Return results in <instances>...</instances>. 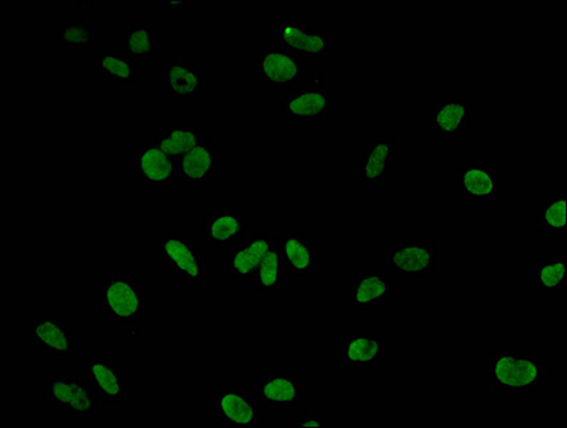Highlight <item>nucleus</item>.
I'll list each match as a JSON object with an SVG mask.
<instances>
[{
	"label": "nucleus",
	"instance_id": "obj_1",
	"mask_svg": "<svg viewBox=\"0 0 567 428\" xmlns=\"http://www.w3.org/2000/svg\"><path fill=\"white\" fill-rule=\"evenodd\" d=\"M100 310L114 323H137L148 310L141 278L133 273H105L100 285Z\"/></svg>",
	"mask_w": 567,
	"mask_h": 428
},
{
	"label": "nucleus",
	"instance_id": "obj_2",
	"mask_svg": "<svg viewBox=\"0 0 567 428\" xmlns=\"http://www.w3.org/2000/svg\"><path fill=\"white\" fill-rule=\"evenodd\" d=\"M257 80L264 90L294 91L310 80L309 67L300 56L276 43L257 53Z\"/></svg>",
	"mask_w": 567,
	"mask_h": 428
},
{
	"label": "nucleus",
	"instance_id": "obj_3",
	"mask_svg": "<svg viewBox=\"0 0 567 428\" xmlns=\"http://www.w3.org/2000/svg\"><path fill=\"white\" fill-rule=\"evenodd\" d=\"M547 376V365L541 358L512 351L490 354V386L499 389H533Z\"/></svg>",
	"mask_w": 567,
	"mask_h": 428
},
{
	"label": "nucleus",
	"instance_id": "obj_4",
	"mask_svg": "<svg viewBox=\"0 0 567 428\" xmlns=\"http://www.w3.org/2000/svg\"><path fill=\"white\" fill-rule=\"evenodd\" d=\"M162 263L185 286L203 287L207 283V262L199 244L182 234L168 235L158 248Z\"/></svg>",
	"mask_w": 567,
	"mask_h": 428
},
{
	"label": "nucleus",
	"instance_id": "obj_5",
	"mask_svg": "<svg viewBox=\"0 0 567 428\" xmlns=\"http://www.w3.org/2000/svg\"><path fill=\"white\" fill-rule=\"evenodd\" d=\"M43 400L52 404L56 410L69 413V415L84 417L98 415L99 396L86 377H46Z\"/></svg>",
	"mask_w": 567,
	"mask_h": 428
},
{
	"label": "nucleus",
	"instance_id": "obj_6",
	"mask_svg": "<svg viewBox=\"0 0 567 428\" xmlns=\"http://www.w3.org/2000/svg\"><path fill=\"white\" fill-rule=\"evenodd\" d=\"M456 190L466 204L483 208L503 190L502 173L489 161H472L455 173Z\"/></svg>",
	"mask_w": 567,
	"mask_h": 428
},
{
	"label": "nucleus",
	"instance_id": "obj_7",
	"mask_svg": "<svg viewBox=\"0 0 567 428\" xmlns=\"http://www.w3.org/2000/svg\"><path fill=\"white\" fill-rule=\"evenodd\" d=\"M388 274L396 278L427 277L436 273V240L403 239L387 254Z\"/></svg>",
	"mask_w": 567,
	"mask_h": 428
},
{
	"label": "nucleus",
	"instance_id": "obj_8",
	"mask_svg": "<svg viewBox=\"0 0 567 428\" xmlns=\"http://www.w3.org/2000/svg\"><path fill=\"white\" fill-rule=\"evenodd\" d=\"M215 416L227 427L258 428L263 427L264 407L252 389L224 386L215 393Z\"/></svg>",
	"mask_w": 567,
	"mask_h": 428
},
{
	"label": "nucleus",
	"instance_id": "obj_9",
	"mask_svg": "<svg viewBox=\"0 0 567 428\" xmlns=\"http://www.w3.org/2000/svg\"><path fill=\"white\" fill-rule=\"evenodd\" d=\"M160 88L171 102H194L205 94V70L191 57H175L163 67Z\"/></svg>",
	"mask_w": 567,
	"mask_h": 428
},
{
	"label": "nucleus",
	"instance_id": "obj_10",
	"mask_svg": "<svg viewBox=\"0 0 567 428\" xmlns=\"http://www.w3.org/2000/svg\"><path fill=\"white\" fill-rule=\"evenodd\" d=\"M284 110L300 127L323 124L331 112V94L324 89L323 76H311L305 85L288 94Z\"/></svg>",
	"mask_w": 567,
	"mask_h": 428
},
{
	"label": "nucleus",
	"instance_id": "obj_11",
	"mask_svg": "<svg viewBox=\"0 0 567 428\" xmlns=\"http://www.w3.org/2000/svg\"><path fill=\"white\" fill-rule=\"evenodd\" d=\"M274 43L298 56L329 57L333 51L330 33L316 32L297 19H284L273 28Z\"/></svg>",
	"mask_w": 567,
	"mask_h": 428
},
{
	"label": "nucleus",
	"instance_id": "obj_12",
	"mask_svg": "<svg viewBox=\"0 0 567 428\" xmlns=\"http://www.w3.org/2000/svg\"><path fill=\"white\" fill-rule=\"evenodd\" d=\"M32 344L35 353L46 358H79L69 321L57 317H37L32 321Z\"/></svg>",
	"mask_w": 567,
	"mask_h": 428
},
{
	"label": "nucleus",
	"instance_id": "obj_13",
	"mask_svg": "<svg viewBox=\"0 0 567 428\" xmlns=\"http://www.w3.org/2000/svg\"><path fill=\"white\" fill-rule=\"evenodd\" d=\"M256 396L264 410L297 413L302 400V384L291 373H266L257 378Z\"/></svg>",
	"mask_w": 567,
	"mask_h": 428
},
{
	"label": "nucleus",
	"instance_id": "obj_14",
	"mask_svg": "<svg viewBox=\"0 0 567 428\" xmlns=\"http://www.w3.org/2000/svg\"><path fill=\"white\" fill-rule=\"evenodd\" d=\"M249 218L238 206H219L210 211L204 221L207 242L218 250H230L240 240L247 238Z\"/></svg>",
	"mask_w": 567,
	"mask_h": 428
},
{
	"label": "nucleus",
	"instance_id": "obj_15",
	"mask_svg": "<svg viewBox=\"0 0 567 428\" xmlns=\"http://www.w3.org/2000/svg\"><path fill=\"white\" fill-rule=\"evenodd\" d=\"M85 377L104 403L118 406L127 396L126 369L103 355H91L86 360Z\"/></svg>",
	"mask_w": 567,
	"mask_h": 428
},
{
	"label": "nucleus",
	"instance_id": "obj_16",
	"mask_svg": "<svg viewBox=\"0 0 567 428\" xmlns=\"http://www.w3.org/2000/svg\"><path fill=\"white\" fill-rule=\"evenodd\" d=\"M400 155V139L371 136L364 142L358 177L365 183H387L393 162Z\"/></svg>",
	"mask_w": 567,
	"mask_h": 428
},
{
	"label": "nucleus",
	"instance_id": "obj_17",
	"mask_svg": "<svg viewBox=\"0 0 567 428\" xmlns=\"http://www.w3.org/2000/svg\"><path fill=\"white\" fill-rule=\"evenodd\" d=\"M387 354V340L378 331H344L341 334V360L349 367L378 365Z\"/></svg>",
	"mask_w": 567,
	"mask_h": 428
},
{
	"label": "nucleus",
	"instance_id": "obj_18",
	"mask_svg": "<svg viewBox=\"0 0 567 428\" xmlns=\"http://www.w3.org/2000/svg\"><path fill=\"white\" fill-rule=\"evenodd\" d=\"M177 172L187 185H209L218 179L219 155L214 139L207 136L182 155L177 161Z\"/></svg>",
	"mask_w": 567,
	"mask_h": 428
},
{
	"label": "nucleus",
	"instance_id": "obj_19",
	"mask_svg": "<svg viewBox=\"0 0 567 428\" xmlns=\"http://www.w3.org/2000/svg\"><path fill=\"white\" fill-rule=\"evenodd\" d=\"M276 238L268 232L249 234L229 250L227 267L230 276L237 281L252 278L262 260L266 257Z\"/></svg>",
	"mask_w": 567,
	"mask_h": 428
},
{
	"label": "nucleus",
	"instance_id": "obj_20",
	"mask_svg": "<svg viewBox=\"0 0 567 428\" xmlns=\"http://www.w3.org/2000/svg\"><path fill=\"white\" fill-rule=\"evenodd\" d=\"M354 310H383L391 299V283L379 272H355L349 281Z\"/></svg>",
	"mask_w": 567,
	"mask_h": 428
},
{
	"label": "nucleus",
	"instance_id": "obj_21",
	"mask_svg": "<svg viewBox=\"0 0 567 428\" xmlns=\"http://www.w3.org/2000/svg\"><path fill=\"white\" fill-rule=\"evenodd\" d=\"M136 167L138 180L153 187L170 185L177 172V158L168 156L158 144L151 139L137 149Z\"/></svg>",
	"mask_w": 567,
	"mask_h": 428
},
{
	"label": "nucleus",
	"instance_id": "obj_22",
	"mask_svg": "<svg viewBox=\"0 0 567 428\" xmlns=\"http://www.w3.org/2000/svg\"><path fill=\"white\" fill-rule=\"evenodd\" d=\"M284 262L288 273L300 277H310L320 272L321 260L319 249L304 233L287 229L280 240Z\"/></svg>",
	"mask_w": 567,
	"mask_h": 428
},
{
	"label": "nucleus",
	"instance_id": "obj_23",
	"mask_svg": "<svg viewBox=\"0 0 567 428\" xmlns=\"http://www.w3.org/2000/svg\"><path fill=\"white\" fill-rule=\"evenodd\" d=\"M469 123L470 105L466 100L436 99L431 105V128L435 138H465Z\"/></svg>",
	"mask_w": 567,
	"mask_h": 428
},
{
	"label": "nucleus",
	"instance_id": "obj_24",
	"mask_svg": "<svg viewBox=\"0 0 567 428\" xmlns=\"http://www.w3.org/2000/svg\"><path fill=\"white\" fill-rule=\"evenodd\" d=\"M287 276L288 268L286 262H284L281 244L276 240L253 274V287L259 295L271 297L286 286Z\"/></svg>",
	"mask_w": 567,
	"mask_h": 428
},
{
	"label": "nucleus",
	"instance_id": "obj_25",
	"mask_svg": "<svg viewBox=\"0 0 567 428\" xmlns=\"http://www.w3.org/2000/svg\"><path fill=\"white\" fill-rule=\"evenodd\" d=\"M209 136L203 129L193 124H162L153 141L167 153L168 156L179 158L196 147Z\"/></svg>",
	"mask_w": 567,
	"mask_h": 428
},
{
	"label": "nucleus",
	"instance_id": "obj_26",
	"mask_svg": "<svg viewBox=\"0 0 567 428\" xmlns=\"http://www.w3.org/2000/svg\"><path fill=\"white\" fill-rule=\"evenodd\" d=\"M96 69L103 79L118 84H134L137 81V64L129 53H123L113 46L100 47L96 61Z\"/></svg>",
	"mask_w": 567,
	"mask_h": 428
},
{
	"label": "nucleus",
	"instance_id": "obj_27",
	"mask_svg": "<svg viewBox=\"0 0 567 428\" xmlns=\"http://www.w3.org/2000/svg\"><path fill=\"white\" fill-rule=\"evenodd\" d=\"M56 40L70 50H90L98 43V25L86 21L81 14L57 23Z\"/></svg>",
	"mask_w": 567,
	"mask_h": 428
},
{
	"label": "nucleus",
	"instance_id": "obj_28",
	"mask_svg": "<svg viewBox=\"0 0 567 428\" xmlns=\"http://www.w3.org/2000/svg\"><path fill=\"white\" fill-rule=\"evenodd\" d=\"M536 296L557 297L567 287V263L564 259H543L535 268Z\"/></svg>",
	"mask_w": 567,
	"mask_h": 428
},
{
	"label": "nucleus",
	"instance_id": "obj_29",
	"mask_svg": "<svg viewBox=\"0 0 567 428\" xmlns=\"http://www.w3.org/2000/svg\"><path fill=\"white\" fill-rule=\"evenodd\" d=\"M124 47L132 57H153L160 52V37L144 22H130L124 28Z\"/></svg>",
	"mask_w": 567,
	"mask_h": 428
},
{
	"label": "nucleus",
	"instance_id": "obj_30",
	"mask_svg": "<svg viewBox=\"0 0 567 428\" xmlns=\"http://www.w3.org/2000/svg\"><path fill=\"white\" fill-rule=\"evenodd\" d=\"M567 197L565 194L547 195L536 210L537 229L564 232L567 228Z\"/></svg>",
	"mask_w": 567,
	"mask_h": 428
},
{
	"label": "nucleus",
	"instance_id": "obj_31",
	"mask_svg": "<svg viewBox=\"0 0 567 428\" xmlns=\"http://www.w3.org/2000/svg\"><path fill=\"white\" fill-rule=\"evenodd\" d=\"M298 427H323V418L319 413L304 411L297 421Z\"/></svg>",
	"mask_w": 567,
	"mask_h": 428
},
{
	"label": "nucleus",
	"instance_id": "obj_32",
	"mask_svg": "<svg viewBox=\"0 0 567 428\" xmlns=\"http://www.w3.org/2000/svg\"><path fill=\"white\" fill-rule=\"evenodd\" d=\"M94 2H79L78 8L80 9V12L86 11L85 8H90V11H93Z\"/></svg>",
	"mask_w": 567,
	"mask_h": 428
}]
</instances>
